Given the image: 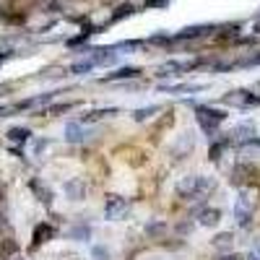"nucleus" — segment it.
I'll return each instance as SVG.
<instances>
[{
    "instance_id": "nucleus-7",
    "label": "nucleus",
    "mask_w": 260,
    "mask_h": 260,
    "mask_svg": "<svg viewBox=\"0 0 260 260\" xmlns=\"http://www.w3.org/2000/svg\"><path fill=\"white\" fill-rule=\"evenodd\" d=\"M198 219H201V226H216L221 221V211L219 208H203L198 213Z\"/></svg>"
},
{
    "instance_id": "nucleus-2",
    "label": "nucleus",
    "mask_w": 260,
    "mask_h": 260,
    "mask_svg": "<svg viewBox=\"0 0 260 260\" xmlns=\"http://www.w3.org/2000/svg\"><path fill=\"white\" fill-rule=\"evenodd\" d=\"M195 120H198V125L206 130L208 136H213L216 130L221 127V122L226 120V112L213 110V107H195Z\"/></svg>"
},
{
    "instance_id": "nucleus-1",
    "label": "nucleus",
    "mask_w": 260,
    "mask_h": 260,
    "mask_svg": "<svg viewBox=\"0 0 260 260\" xmlns=\"http://www.w3.org/2000/svg\"><path fill=\"white\" fill-rule=\"evenodd\" d=\"M213 190V182L203 175H195V177H185L177 182V195L185 201H201Z\"/></svg>"
},
{
    "instance_id": "nucleus-13",
    "label": "nucleus",
    "mask_w": 260,
    "mask_h": 260,
    "mask_svg": "<svg viewBox=\"0 0 260 260\" xmlns=\"http://www.w3.org/2000/svg\"><path fill=\"white\" fill-rule=\"evenodd\" d=\"M232 237H234V234H229V232L219 234V237L213 240V247H216V250H229V247H232Z\"/></svg>"
},
{
    "instance_id": "nucleus-10",
    "label": "nucleus",
    "mask_w": 260,
    "mask_h": 260,
    "mask_svg": "<svg viewBox=\"0 0 260 260\" xmlns=\"http://www.w3.org/2000/svg\"><path fill=\"white\" fill-rule=\"evenodd\" d=\"M83 127H81V122H68V127H65V138H68L71 143H81L83 141Z\"/></svg>"
},
{
    "instance_id": "nucleus-15",
    "label": "nucleus",
    "mask_w": 260,
    "mask_h": 260,
    "mask_svg": "<svg viewBox=\"0 0 260 260\" xmlns=\"http://www.w3.org/2000/svg\"><path fill=\"white\" fill-rule=\"evenodd\" d=\"M94 255H96V257H107V250H104V247H94Z\"/></svg>"
},
{
    "instance_id": "nucleus-12",
    "label": "nucleus",
    "mask_w": 260,
    "mask_h": 260,
    "mask_svg": "<svg viewBox=\"0 0 260 260\" xmlns=\"http://www.w3.org/2000/svg\"><path fill=\"white\" fill-rule=\"evenodd\" d=\"M8 138L13 143H26L29 141V130L26 127H13V130H8Z\"/></svg>"
},
{
    "instance_id": "nucleus-9",
    "label": "nucleus",
    "mask_w": 260,
    "mask_h": 260,
    "mask_svg": "<svg viewBox=\"0 0 260 260\" xmlns=\"http://www.w3.org/2000/svg\"><path fill=\"white\" fill-rule=\"evenodd\" d=\"M245 175H255V167L252 164H237L232 169V182H245Z\"/></svg>"
},
{
    "instance_id": "nucleus-3",
    "label": "nucleus",
    "mask_w": 260,
    "mask_h": 260,
    "mask_svg": "<svg viewBox=\"0 0 260 260\" xmlns=\"http://www.w3.org/2000/svg\"><path fill=\"white\" fill-rule=\"evenodd\" d=\"M127 211H130V203L125 198H120V195H110V198H107V206H104V216H107V219L117 221V219H122Z\"/></svg>"
},
{
    "instance_id": "nucleus-17",
    "label": "nucleus",
    "mask_w": 260,
    "mask_h": 260,
    "mask_svg": "<svg viewBox=\"0 0 260 260\" xmlns=\"http://www.w3.org/2000/svg\"><path fill=\"white\" fill-rule=\"evenodd\" d=\"M237 260H245V257H240V255H237Z\"/></svg>"
},
{
    "instance_id": "nucleus-11",
    "label": "nucleus",
    "mask_w": 260,
    "mask_h": 260,
    "mask_svg": "<svg viewBox=\"0 0 260 260\" xmlns=\"http://www.w3.org/2000/svg\"><path fill=\"white\" fill-rule=\"evenodd\" d=\"M136 76H141V68H122V71H117V73H110L104 81H117V78H136Z\"/></svg>"
},
{
    "instance_id": "nucleus-16",
    "label": "nucleus",
    "mask_w": 260,
    "mask_h": 260,
    "mask_svg": "<svg viewBox=\"0 0 260 260\" xmlns=\"http://www.w3.org/2000/svg\"><path fill=\"white\" fill-rule=\"evenodd\" d=\"M216 260H237V255H221V257H216Z\"/></svg>"
},
{
    "instance_id": "nucleus-4",
    "label": "nucleus",
    "mask_w": 260,
    "mask_h": 260,
    "mask_svg": "<svg viewBox=\"0 0 260 260\" xmlns=\"http://www.w3.org/2000/svg\"><path fill=\"white\" fill-rule=\"evenodd\" d=\"M224 102L226 104H234V107H252V104H260V96H255V94H250L245 89H237V91L226 94Z\"/></svg>"
},
{
    "instance_id": "nucleus-5",
    "label": "nucleus",
    "mask_w": 260,
    "mask_h": 260,
    "mask_svg": "<svg viewBox=\"0 0 260 260\" xmlns=\"http://www.w3.org/2000/svg\"><path fill=\"white\" fill-rule=\"evenodd\" d=\"M234 219L240 226H247L250 224V198L247 195H240V201H237V208H234Z\"/></svg>"
},
{
    "instance_id": "nucleus-14",
    "label": "nucleus",
    "mask_w": 260,
    "mask_h": 260,
    "mask_svg": "<svg viewBox=\"0 0 260 260\" xmlns=\"http://www.w3.org/2000/svg\"><path fill=\"white\" fill-rule=\"evenodd\" d=\"M73 237H76L78 242H86V240L91 237V226H83V224H81V226H76V229H73Z\"/></svg>"
},
{
    "instance_id": "nucleus-8",
    "label": "nucleus",
    "mask_w": 260,
    "mask_h": 260,
    "mask_svg": "<svg viewBox=\"0 0 260 260\" xmlns=\"http://www.w3.org/2000/svg\"><path fill=\"white\" fill-rule=\"evenodd\" d=\"M190 68H192V62H167L159 68V73L161 76H177L180 71H190Z\"/></svg>"
},
{
    "instance_id": "nucleus-6",
    "label": "nucleus",
    "mask_w": 260,
    "mask_h": 260,
    "mask_svg": "<svg viewBox=\"0 0 260 260\" xmlns=\"http://www.w3.org/2000/svg\"><path fill=\"white\" fill-rule=\"evenodd\" d=\"M65 195H68L71 201H81L83 195H86L83 180H71V182H65Z\"/></svg>"
}]
</instances>
